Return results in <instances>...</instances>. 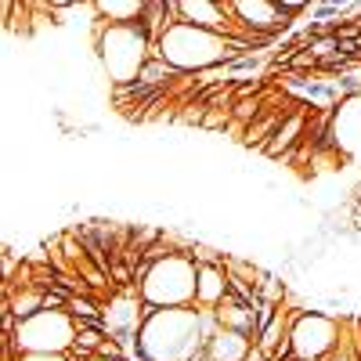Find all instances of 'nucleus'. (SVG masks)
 <instances>
[{
  "mask_svg": "<svg viewBox=\"0 0 361 361\" xmlns=\"http://www.w3.org/2000/svg\"><path fill=\"white\" fill-rule=\"evenodd\" d=\"M243 54H253V47L217 37V33H206V29H195V25H185V22L166 25V33L156 44V58H163L166 66H173L185 76L224 69V66L238 62Z\"/></svg>",
  "mask_w": 361,
  "mask_h": 361,
  "instance_id": "obj_1",
  "label": "nucleus"
},
{
  "mask_svg": "<svg viewBox=\"0 0 361 361\" xmlns=\"http://www.w3.org/2000/svg\"><path fill=\"white\" fill-rule=\"evenodd\" d=\"M90 54L98 58V66L109 80V90L137 83L141 69L152 62L156 44L148 37L145 25H105L98 22L90 29Z\"/></svg>",
  "mask_w": 361,
  "mask_h": 361,
  "instance_id": "obj_2",
  "label": "nucleus"
},
{
  "mask_svg": "<svg viewBox=\"0 0 361 361\" xmlns=\"http://www.w3.org/2000/svg\"><path fill=\"white\" fill-rule=\"evenodd\" d=\"M199 350H202L199 311L173 307V311H148L130 357H137V361H192Z\"/></svg>",
  "mask_w": 361,
  "mask_h": 361,
  "instance_id": "obj_3",
  "label": "nucleus"
},
{
  "mask_svg": "<svg viewBox=\"0 0 361 361\" xmlns=\"http://www.w3.org/2000/svg\"><path fill=\"white\" fill-rule=\"evenodd\" d=\"M195 275L199 264L188 253H170L156 264H148L137 293L148 311H173V307H195Z\"/></svg>",
  "mask_w": 361,
  "mask_h": 361,
  "instance_id": "obj_4",
  "label": "nucleus"
},
{
  "mask_svg": "<svg viewBox=\"0 0 361 361\" xmlns=\"http://www.w3.org/2000/svg\"><path fill=\"white\" fill-rule=\"evenodd\" d=\"M347 322L329 311H296L293 333H289V357L286 361H325L343 340H347Z\"/></svg>",
  "mask_w": 361,
  "mask_h": 361,
  "instance_id": "obj_5",
  "label": "nucleus"
},
{
  "mask_svg": "<svg viewBox=\"0 0 361 361\" xmlns=\"http://www.w3.org/2000/svg\"><path fill=\"white\" fill-rule=\"evenodd\" d=\"M11 343L18 354H69L76 343V318L69 311H40L18 322Z\"/></svg>",
  "mask_w": 361,
  "mask_h": 361,
  "instance_id": "obj_6",
  "label": "nucleus"
},
{
  "mask_svg": "<svg viewBox=\"0 0 361 361\" xmlns=\"http://www.w3.org/2000/svg\"><path fill=\"white\" fill-rule=\"evenodd\" d=\"M228 8L250 37L267 44H275L282 33H289L293 22H300V15L311 11V4H296V0H286V4H275V0H228Z\"/></svg>",
  "mask_w": 361,
  "mask_h": 361,
  "instance_id": "obj_7",
  "label": "nucleus"
},
{
  "mask_svg": "<svg viewBox=\"0 0 361 361\" xmlns=\"http://www.w3.org/2000/svg\"><path fill=\"white\" fill-rule=\"evenodd\" d=\"M145 318H148V307H145V300H141V293L134 286L130 289H116L102 304V325H105V333L112 340L123 343L127 354H134V347H137V333H141Z\"/></svg>",
  "mask_w": 361,
  "mask_h": 361,
  "instance_id": "obj_8",
  "label": "nucleus"
},
{
  "mask_svg": "<svg viewBox=\"0 0 361 361\" xmlns=\"http://www.w3.org/2000/svg\"><path fill=\"white\" fill-rule=\"evenodd\" d=\"M231 293L224 264H199L195 275V311H217L221 300Z\"/></svg>",
  "mask_w": 361,
  "mask_h": 361,
  "instance_id": "obj_9",
  "label": "nucleus"
},
{
  "mask_svg": "<svg viewBox=\"0 0 361 361\" xmlns=\"http://www.w3.org/2000/svg\"><path fill=\"white\" fill-rule=\"evenodd\" d=\"M214 314H217L221 329H228V333L250 336V340H257V333H260V322H257V307H253V304H246V300H238L235 293H228V296L221 300V307H217Z\"/></svg>",
  "mask_w": 361,
  "mask_h": 361,
  "instance_id": "obj_10",
  "label": "nucleus"
},
{
  "mask_svg": "<svg viewBox=\"0 0 361 361\" xmlns=\"http://www.w3.org/2000/svg\"><path fill=\"white\" fill-rule=\"evenodd\" d=\"M94 15L105 25H141L148 0H94Z\"/></svg>",
  "mask_w": 361,
  "mask_h": 361,
  "instance_id": "obj_11",
  "label": "nucleus"
},
{
  "mask_svg": "<svg viewBox=\"0 0 361 361\" xmlns=\"http://www.w3.org/2000/svg\"><path fill=\"white\" fill-rule=\"evenodd\" d=\"M202 354H206V361H246L253 354V340L221 329V333L202 347Z\"/></svg>",
  "mask_w": 361,
  "mask_h": 361,
  "instance_id": "obj_12",
  "label": "nucleus"
},
{
  "mask_svg": "<svg viewBox=\"0 0 361 361\" xmlns=\"http://www.w3.org/2000/svg\"><path fill=\"white\" fill-rule=\"evenodd\" d=\"M0 307H8L18 322L25 318H33L44 311V289L40 286H25V289H4V304Z\"/></svg>",
  "mask_w": 361,
  "mask_h": 361,
  "instance_id": "obj_13",
  "label": "nucleus"
},
{
  "mask_svg": "<svg viewBox=\"0 0 361 361\" xmlns=\"http://www.w3.org/2000/svg\"><path fill=\"white\" fill-rule=\"evenodd\" d=\"M15 361H76L73 354H18Z\"/></svg>",
  "mask_w": 361,
  "mask_h": 361,
  "instance_id": "obj_14",
  "label": "nucleus"
},
{
  "mask_svg": "<svg viewBox=\"0 0 361 361\" xmlns=\"http://www.w3.org/2000/svg\"><path fill=\"white\" fill-rule=\"evenodd\" d=\"M83 361H109V357H102V354H90V357H83Z\"/></svg>",
  "mask_w": 361,
  "mask_h": 361,
  "instance_id": "obj_15",
  "label": "nucleus"
}]
</instances>
